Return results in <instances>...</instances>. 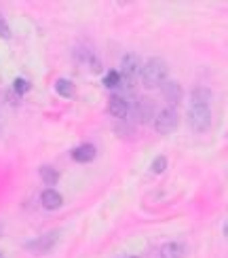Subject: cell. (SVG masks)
Here are the masks:
<instances>
[{"instance_id": "cell-8", "label": "cell", "mask_w": 228, "mask_h": 258, "mask_svg": "<svg viewBox=\"0 0 228 258\" xmlns=\"http://www.w3.org/2000/svg\"><path fill=\"white\" fill-rule=\"evenodd\" d=\"M72 159L76 163H91L95 159V146L93 144H83L72 150Z\"/></svg>"}, {"instance_id": "cell-10", "label": "cell", "mask_w": 228, "mask_h": 258, "mask_svg": "<svg viewBox=\"0 0 228 258\" xmlns=\"http://www.w3.org/2000/svg\"><path fill=\"white\" fill-rule=\"evenodd\" d=\"M163 95H165V100H167L171 106H176V104L182 100V89H180V85L173 83V81H167L165 85H163Z\"/></svg>"}, {"instance_id": "cell-9", "label": "cell", "mask_w": 228, "mask_h": 258, "mask_svg": "<svg viewBox=\"0 0 228 258\" xmlns=\"http://www.w3.org/2000/svg\"><path fill=\"white\" fill-rule=\"evenodd\" d=\"M40 201H42V208H47V210H57V208H61V203H63L61 195L55 188H47L45 192H42Z\"/></svg>"}, {"instance_id": "cell-4", "label": "cell", "mask_w": 228, "mask_h": 258, "mask_svg": "<svg viewBox=\"0 0 228 258\" xmlns=\"http://www.w3.org/2000/svg\"><path fill=\"white\" fill-rule=\"evenodd\" d=\"M178 127V112L173 108H163L155 116V129L161 136H167L171 132H176Z\"/></svg>"}, {"instance_id": "cell-21", "label": "cell", "mask_w": 228, "mask_h": 258, "mask_svg": "<svg viewBox=\"0 0 228 258\" xmlns=\"http://www.w3.org/2000/svg\"><path fill=\"white\" fill-rule=\"evenodd\" d=\"M0 258H5V256H3V254H0Z\"/></svg>"}, {"instance_id": "cell-14", "label": "cell", "mask_w": 228, "mask_h": 258, "mask_svg": "<svg viewBox=\"0 0 228 258\" xmlns=\"http://www.w3.org/2000/svg\"><path fill=\"white\" fill-rule=\"evenodd\" d=\"M209 98H211V93H209L207 87L192 89V104H207L209 106Z\"/></svg>"}, {"instance_id": "cell-3", "label": "cell", "mask_w": 228, "mask_h": 258, "mask_svg": "<svg viewBox=\"0 0 228 258\" xmlns=\"http://www.w3.org/2000/svg\"><path fill=\"white\" fill-rule=\"evenodd\" d=\"M121 85L123 87H133V83H135V79L139 77V72H142V68H139V59H137V55H125L123 57V61H121Z\"/></svg>"}, {"instance_id": "cell-20", "label": "cell", "mask_w": 228, "mask_h": 258, "mask_svg": "<svg viewBox=\"0 0 228 258\" xmlns=\"http://www.w3.org/2000/svg\"><path fill=\"white\" fill-rule=\"evenodd\" d=\"M0 237H3V224H0Z\"/></svg>"}, {"instance_id": "cell-2", "label": "cell", "mask_w": 228, "mask_h": 258, "mask_svg": "<svg viewBox=\"0 0 228 258\" xmlns=\"http://www.w3.org/2000/svg\"><path fill=\"white\" fill-rule=\"evenodd\" d=\"M186 119H188V125L194 129V132H199V134L207 132V129L211 127V110H209V106L207 104H190Z\"/></svg>"}, {"instance_id": "cell-13", "label": "cell", "mask_w": 228, "mask_h": 258, "mask_svg": "<svg viewBox=\"0 0 228 258\" xmlns=\"http://www.w3.org/2000/svg\"><path fill=\"white\" fill-rule=\"evenodd\" d=\"M55 91L61 95V98H74L76 87H74V83H72V81H68V79H59V81L55 83Z\"/></svg>"}, {"instance_id": "cell-18", "label": "cell", "mask_w": 228, "mask_h": 258, "mask_svg": "<svg viewBox=\"0 0 228 258\" xmlns=\"http://www.w3.org/2000/svg\"><path fill=\"white\" fill-rule=\"evenodd\" d=\"M9 36H11L9 26H7V21L3 19V15H0V38H9Z\"/></svg>"}, {"instance_id": "cell-15", "label": "cell", "mask_w": 228, "mask_h": 258, "mask_svg": "<svg viewBox=\"0 0 228 258\" xmlns=\"http://www.w3.org/2000/svg\"><path fill=\"white\" fill-rule=\"evenodd\" d=\"M104 85L108 89H114V87H118V85H121V72L118 70H110L104 77Z\"/></svg>"}, {"instance_id": "cell-17", "label": "cell", "mask_w": 228, "mask_h": 258, "mask_svg": "<svg viewBox=\"0 0 228 258\" xmlns=\"http://www.w3.org/2000/svg\"><path fill=\"white\" fill-rule=\"evenodd\" d=\"M13 91L19 93V95H24L26 91H30V83L24 81V79H15V83H13Z\"/></svg>"}, {"instance_id": "cell-12", "label": "cell", "mask_w": 228, "mask_h": 258, "mask_svg": "<svg viewBox=\"0 0 228 258\" xmlns=\"http://www.w3.org/2000/svg\"><path fill=\"white\" fill-rule=\"evenodd\" d=\"M40 178L45 180L47 186H55L59 182V171L51 165H45V167H40Z\"/></svg>"}, {"instance_id": "cell-1", "label": "cell", "mask_w": 228, "mask_h": 258, "mask_svg": "<svg viewBox=\"0 0 228 258\" xmlns=\"http://www.w3.org/2000/svg\"><path fill=\"white\" fill-rule=\"evenodd\" d=\"M167 74H169L167 63L161 57H152L146 61V66L139 72V77H142V83L146 89H157L167 83Z\"/></svg>"}, {"instance_id": "cell-7", "label": "cell", "mask_w": 228, "mask_h": 258, "mask_svg": "<svg viewBox=\"0 0 228 258\" xmlns=\"http://www.w3.org/2000/svg\"><path fill=\"white\" fill-rule=\"evenodd\" d=\"M108 108H110V114L114 119H127L129 114V102L121 95H112L110 98V104H108Z\"/></svg>"}, {"instance_id": "cell-16", "label": "cell", "mask_w": 228, "mask_h": 258, "mask_svg": "<svg viewBox=\"0 0 228 258\" xmlns=\"http://www.w3.org/2000/svg\"><path fill=\"white\" fill-rule=\"evenodd\" d=\"M165 169H167V159L163 157V155L152 161V165H150V171H152V174H163Z\"/></svg>"}, {"instance_id": "cell-19", "label": "cell", "mask_w": 228, "mask_h": 258, "mask_svg": "<svg viewBox=\"0 0 228 258\" xmlns=\"http://www.w3.org/2000/svg\"><path fill=\"white\" fill-rule=\"evenodd\" d=\"M222 231H224V237H226V239H228V220H226V222H224V229H222Z\"/></svg>"}, {"instance_id": "cell-5", "label": "cell", "mask_w": 228, "mask_h": 258, "mask_svg": "<svg viewBox=\"0 0 228 258\" xmlns=\"http://www.w3.org/2000/svg\"><path fill=\"white\" fill-rule=\"evenodd\" d=\"M57 241H59V231H51L47 235H40V237L28 241L26 250L34 252V254H47V252H51L53 248H55Z\"/></svg>"}, {"instance_id": "cell-11", "label": "cell", "mask_w": 228, "mask_h": 258, "mask_svg": "<svg viewBox=\"0 0 228 258\" xmlns=\"http://www.w3.org/2000/svg\"><path fill=\"white\" fill-rule=\"evenodd\" d=\"M184 256V245L180 241H169L161 248V258H182Z\"/></svg>"}, {"instance_id": "cell-6", "label": "cell", "mask_w": 228, "mask_h": 258, "mask_svg": "<svg viewBox=\"0 0 228 258\" xmlns=\"http://www.w3.org/2000/svg\"><path fill=\"white\" fill-rule=\"evenodd\" d=\"M133 112H135V119L139 123H148V121L155 119V104L150 100H137Z\"/></svg>"}]
</instances>
